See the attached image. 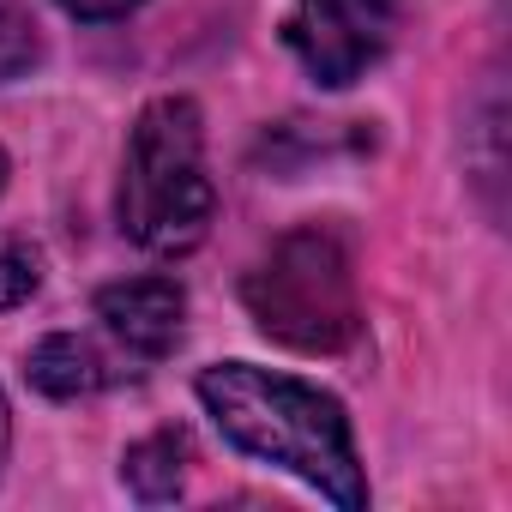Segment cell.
Segmentation results:
<instances>
[{"label": "cell", "instance_id": "obj_12", "mask_svg": "<svg viewBox=\"0 0 512 512\" xmlns=\"http://www.w3.org/2000/svg\"><path fill=\"white\" fill-rule=\"evenodd\" d=\"M7 175H13V163H7V151H0V193H7Z\"/></svg>", "mask_w": 512, "mask_h": 512}, {"label": "cell", "instance_id": "obj_3", "mask_svg": "<svg viewBox=\"0 0 512 512\" xmlns=\"http://www.w3.org/2000/svg\"><path fill=\"white\" fill-rule=\"evenodd\" d=\"M241 302L266 338L302 356H338L362 338L356 260L332 223H296L278 235L241 278Z\"/></svg>", "mask_w": 512, "mask_h": 512}, {"label": "cell", "instance_id": "obj_9", "mask_svg": "<svg viewBox=\"0 0 512 512\" xmlns=\"http://www.w3.org/2000/svg\"><path fill=\"white\" fill-rule=\"evenodd\" d=\"M37 61V19L25 0H0V85Z\"/></svg>", "mask_w": 512, "mask_h": 512}, {"label": "cell", "instance_id": "obj_6", "mask_svg": "<svg viewBox=\"0 0 512 512\" xmlns=\"http://www.w3.org/2000/svg\"><path fill=\"white\" fill-rule=\"evenodd\" d=\"M25 380L43 392V398H97L121 380L115 356H103L91 338L79 332H49L31 356H25Z\"/></svg>", "mask_w": 512, "mask_h": 512}, {"label": "cell", "instance_id": "obj_7", "mask_svg": "<svg viewBox=\"0 0 512 512\" xmlns=\"http://www.w3.org/2000/svg\"><path fill=\"white\" fill-rule=\"evenodd\" d=\"M181 476H187V434L181 428H157L139 446H127V458H121V482L139 500H175Z\"/></svg>", "mask_w": 512, "mask_h": 512}, {"label": "cell", "instance_id": "obj_1", "mask_svg": "<svg viewBox=\"0 0 512 512\" xmlns=\"http://www.w3.org/2000/svg\"><path fill=\"white\" fill-rule=\"evenodd\" d=\"M193 392L235 452L290 470L296 482H308L338 512L368 506L356 434H350V416L332 392H320L296 374L253 368V362H217L193 380Z\"/></svg>", "mask_w": 512, "mask_h": 512}, {"label": "cell", "instance_id": "obj_4", "mask_svg": "<svg viewBox=\"0 0 512 512\" xmlns=\"http://www.w3.org/2000/svg\"><path fill=\"white\" fill-rule=\"evenodd\" d=\"M404 13H410V0H290L284 49L296 55V67L314 85L344 91L392 55Z\"/></svg>", "mask_w": 512, "mask_h": 512}, {"label": "cell", "instance_id": "obj_8", "mask_svg": "<svg viewBox=\"0 0 512 512\" xmlns=\"http://www.w3.org/2000/svg\"><path fill=\"white\" fill-rule=\"evenodd\" d=\"M43 284V260H37V247L25 235H0V308H19L31 302Z\"/></svg>", "mask_w": 512, "mask_h": 512}, {"label": "cell", "instance_id": "obj_5", "mask_svg": "<svg viewBox=\"0 0 512 512\" xmlns=\"http://www.w3.org/2000/svg\"><path fill=\"white\" fill-rule=\"evenodd\" d=\"M97 320L103 332L133 356V362H163L181 344L187 326V290L169 272H145V278H121L97 290Z\"/></svg>", "mask_w": 512, "mask_h": 512}, {"label": "cell", "instance_id": "obj_10", "mask_svg": "<svg viewBox=\"0 0 512 512\" xmlns=\"http://www.w3.org/2000/svg\"><path fill=\"white\" fill-rule=\"evenodd\" d=\"M61 7H67L73 19H91V25H103V19H127V13H139L145 0H61Z\"/></svg>", "mask_w": 512, "mask_h": 512}, {"label": "cell", "instance_id": "obj_11", "mask_svg": "<svg viewBox=\"0 0 512 512\" xmlns=\"http://www.w3.org/2000/svg\"><path fill=\"white\" fill-rule=\"evenodd\" d=\"M7 446H13V422H7V398H0V464H7Z\"/></svg>", "mask_w": 512, "mask_h": 512}, {"label": "cell", "instance_id": "obj_2", "mask_svg": "<svg viewBox=\"0 0 512 512\" xmlns=\"http://www.w3.org/2000/svg\"><path fill=\"white\" fill-rule=\"evenodd\" d=\"M217 187L205 169V115L193 97H151L121 157V229L157 260H181L211 235Z\"/></svg>", "mask_w": 512, "mask_h": 512}]
</instances>
